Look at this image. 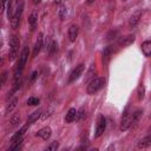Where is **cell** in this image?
<instances>
[{"instance_id": "20", "label": "cell", "mask_w": 151, "mask_h": 151, "mask_svg": "<svg viewBox=\"0 0 151 151\" xmlns=\"http://www.w3.org/2000/svg\"><path fill=\"white\" fill-rule=\"evenodd\" d=\"M137 94H138V99H139V100L144 99V97H145V87H144V85H143V84H140V85L138 86Z\"/></svg>"}, {"instance_id": "19", "label": "cell", "mask_w": 151, "mask_h": 151, "mask_svg": "<svg viewBox=\"0 0 151 151\" xmlns=\"http://www.w3.org/2000/svg\"><path fill=\"white\" fill-rule=\"evenodd\" d=\"M17 104H18V98H13V99L8 103V105H7V107H6V113L12 112V111H13V109L17 106Z\"/></svg>"}, {"instance_id": "34", "label": "cell", "mask_w": 151, "mask_h": 151, "mask_svg": "<svg viewBox=\"0 0 151 151\" xmlns=\"http://www.w3.org/2000/svg\"><path fill=\"white\" fill-rule=\"evenodd\" d=\"M86 1H87V4H92L94 0H86Z\"/></svg>"}, {"instance_id": "22", "label": "cell", "mask_w": 151, "mask_h": 151, "mask_svg": "<svg viewBox=\"0 0 151 151\" xmlns=\"http://www.w3.org/2000/svg\"><path fill=\"white\" fill-rule=\"evenodd\" d=\"M40 103V100L38 99V98H35V97H31V98H28V100H27V104L29 105V106H35V105H38Z\"/></svg>"}, {"instance_id": "10", "label": "cell", "mask_w": 151, "mask_h": 151, "mask_svg": "<svg viewBox=\"0 0 151 151\" xmlns=\"http://www.w3.org/2000/svg\"><path fill=\"white\" fill-rule=\"evenodd\" d=\"M78 32H79V28L77 25H71L70 28H68V38L71 41H76L77 37H78Z\"/></svg>"}, {"instance_id": "31", "label": "cell", "mask_w": 151, "mask_h": 151, "mask_svg": "<svg viewBox=\"0 0 151 151\" xmlns=\"http://www.w3.org/2000/svg\"><path fill=\"white\" fill-rule=\"evenodd\" d=\"M52 112H53V110H48V111H46V114L42 116V119H46L47 117H50V116L52 114Z\"/></svg>"}, {"instance_id": "2", "label": "cell", "mask_w": 151, "mask_h": 151, "mask_svg": "<svg viewBox=\"0 0 151 151\" xmlns=\"http://www.w3.org/2000/svg\"><path fill=\"white\" fill-rule=\"evenodd\" d=\"M104 85H105V79L103 77H96L87 85V93L88 94H94L100 88H103Z\"/></svg>"}, {"instance_id": "17", "label": "cell", "mask_w": 151, "mask_h": 151, "mask_svg": "<svg viewBox=\"0 0 151 151\" xmlns=\"http://www.w3.org/2000/svg\"><path fill=\"white\" fill-rule=\"evenodd\" d=\"M150 145H151V136L144 137V138L140 139L139 143H138V147H139V149H145V147H149Z\"/></svg>"}, {"instance_id": "33", "label": "cell", "mask_w": 151, "mask_h": 151, "mask_svg": "<svg viewBox=\"0 0 151 151\" xmlns=\"http://www.w3.org/2000/svg\"><path fill=\"white\" fill-rule=\"evenodd\" d=\"M54 2H55L57 5H60V2H61V0H54Z\"/></svg>"}, {"instance_id": "35", "label": "cell", "mask_w": 151, "mask_h": 151, "mask_svg": "<svg viewBox=\"0 0 151 151\" xmlns=\"http://www.w3.org/2000/svg\"><path fill=\"white\" fill-rule=\"evenodd\" d=\"M150 118H151V114H150Z\"/></svg>"}, {"instance_id": "12", "label": "cell", "mask_w": 151, "mask_h": 151, "mask_svg": "<svg viewBox=\"0 0 151 151\" xmlns=\"http://www.w3.org/2000/svg\"><path fill=\"white\" fill-rule=\"evenodd\" d=\"M112 53H113V47H112V46H107V47L104 48L103 54H101V55H103V63H104V64H106V63L110 60Z\"/></svg>"}, {"instance_id": "23", "label": "cell", "mask_w": 151, "mask_h": 151, "mask_svg": "<svg viewBox=\"0 0 151 151\" xmlns=\"http://www.w3.org/2000/svg\"><path fill=\"white\" fill-rule=\"evenodd\" d=\"M28 22H29V25H31L32 27L35 26V24H37V14H35V13H32V14L29 15V18H28Z\"/></svg>"}, {"instance_id": "24", "label": "cell", "mask_w": 151, "mask_h": 151, "mask_svg": "<svg viewBox=\"0 0 151 151\" xmlns=\"http://www.w3.org/2000/svg\"><path fill=\"white\" fill-rule=\"evenodd\" d=\"M59 147V143L58 142H52L50 145H47V150H50V151H54V150H57Z\"/></svg>"}, {"instance_id": "7", "label": "cell", "mask_w": 151, "mask_h": 151, "mask_svg": "<svg viewBox=\"0 0 151 151\" xmlns=\"http://www.w3.org/2000/svg\"><path fill=\"white\" fill-rule=\"evenodd\" d=\"M134 39H136V38H134L133 34H126V35L120 37V38L118 39V45L122 46V47L129 46V45H131V44L134 41Z\"/></svg>"}, {"instance_id": "3", "label": "cell", "mask_w": 151, "mask_h": 151, "mask_svg": "<svg viewBox=\"0 0 151 151\" xmlns=\"http://www.w3.org/2000/svg\"><path fill=\"white\" fill-rule=\"evenodd\" d=\"M24 11V1L18 2V6L15 8V12L13 13V15L11 17V27L12 28H18L19 24H20V19H21V14Z\"/></svg>"}, {"instance_id": "6", "label": "cell", "mask_w": 151, "mask_h": 151, "mask_svg": "<svg viewBox=\"0 0 151 151\" xmlns=\"http://www.w3.org/2000/svg\"><path fill=\"white\" fill-rule=\"evenodd\" d=\"M105 127H106V119H105L104 116H99V118H98V123H97V127H96L94 137H96V138L100 137V136L104 133Z\"/></svg>"}, {"instance_id": "15", "label": "cell", "mask_w": 151, "mask_h": 151, "mask_svg": "<svg viewBox=\"0 0 151 151\" xmlns=\"http://www.w3.org/2000/svg\"><path fill=\"white\" fill-rule=\"evenodd\" d=\"M40 116H41V110H40V109L35 110L34 112H32V113L29 114V117H28V119H27V124H32V123L37 122V120L40 118Z\"/></svg>"}, {"instance_id": "26", "label": "cell", "mask_w": 151, "mask_h": 151, "mask_svg": "<svg viewBox=\"0 0 151 151\" xmlns=\"http://www.w3.org/2000/svg\"><path fill=\"white\" fill-rule=\"evenodd\" d=\"M85 116V112H84V107H80L79 109V111L77 112V120H81V118Z\"/></svg>"}, {"instance_id": "13", "label": "cell", "mask_w": 151, "mask_h": 151, "mask_svg": "<svg viewBox=\"0 0 151 151\" xmlns=\"http://www.w3.org/2000/svg\"><path fill=\"white\" fill-rule=\"evenodd\" d=\"M77 110L74 109V107H71L68 111H67V113H66V116H65V122L66 123H72L76 118H77Z\"/></svg>"}, {"instance_id": "30", "label": "cell", "mask_w": 151, "mask_h": 151, "mask_svg": "<svg viewBox=\"0 0 151 151\" xmlns=\"http://www.w3.org/2000/svg\"><path fill=\"white\" fill-rule=\"evenodd\" d=\"M38 77V71H34L32 74H31V81H34V79Z\"/></svg>"}, {"instance_id": "8", "label": "cell", "mask_w": 151, "mask_h": 151, "mask_svg": "<svg viewBox=\"0 0 151 151\" xmlns=\"http://www.w3.org/2000/svg\"><path fill=\"white\" fill-rule=\"evenodd\" d=\"M42 44H44V37H42V33H39L38 34V39L34 44V48H33V57H37L39 54V52L41 51L42 48Z\"/></svg>"}, {"instance_id": "4", "label": "cell", "mask_w": 151, "mask_h": 151, "mask_svg": "<svg viewBox=\"0 0 151 151\" xmlns=\"http://www.w3.org/2000/svg\"><path fill=\"white\" fill-rule=\"evenodd\" d=\"M8 44H9L8 59H9V61H13V60L15 59L17 54H18V48H19V45H20L18 37H17V35H12V37H9V41H8Z\"/></svg>"}, {"instance_id": "9", "label": "cell", "mask_w": 151, "mask_h": 151, "mask_svg": "<svg viewBox=\"0 0 151 151\" xmlns=\"http://www.w3.org/2000/svg\"><path fill=\"white\" fill-rule=\"evenodd\" d=\"M51 134H52V130H51V127H48V126H45V127L40 129V130L38 131V133H37V136H39V137L42 138L44 140H47V139L51 137Z\"/></svg>"}, {"instance_id": "32", "label": "cell", "mask_w": 151, "mask_h": 151, "mask_svg": "<svg viewBox=\"0 0 151 151\" xmlns=\"http://www.w3.org/2000/svg\"><path fill=\"white\" fill-rule=\"evenodd\" d=\"M41 0H33V4H35V5H38L39 2H40Z\"/></svg>"}, {"instance_id": "27", "label": "cell", "mask_w": 151, "mask_h": 151, "mask_svg": "<svg viewBox=\"0 0 151 151\" xmlns=\"http://www.w3.org/2000/svg\"><path fill=\"white\" fill-rule=\"evenodd\" d=\"M19 122H20V116H19V114H15V116L12 118V120H11L12 126H15V125H17Z\"/></svg>"}, {"instance_id": "21", "label": "cell", "mask_w": 151, "mask_h": 151, "mask_svg": "<svg viewBox=\"0 0 151 151\" xmlns=\"http://www.w3.org/2000/svg\"><path fill=\"white\" fill-rule=\"evenodd\" d=\"M66 14H67L66 7H65V5H61V6H60V9H59V18H60L61 20H64V19L66 18Z\"/></svg>"}, {"instance_id": "11", "label": "cell", "mask_w": 151, "mask_h": 151, "mask_svg": "<svg viewBox=\"0 0 151 151\" xmlns=\"http://www.w3.org/2000/svg\"><path fill=\"white\" fill-rule=\"evenodd\" d=\"M142 13H143L142 9H139V11H137V12H134V13L132 14V17L130 18V22H129L131 27H134V26L139 22V19L142 18Z\"/></svg>"}, {"instance_id": "1", "label": "cell", "mask_w": 151, "mask_h": 151, "mask_svg": "<svg viewBox=\"0 0 151 151\" xmlns=\"http://www.w3.org/2000/svg\"><path fill=\"white\" fill-rule=\"evenodd\" d=\"M28 54H29V51H28V47H24L21 53H20V57H19V61H18V65H17V68H15V74H14V79H19L20 76H21V72L27 63V59H28Z\"/></svg>"}, {"instance_id": "16", "label": "cell", "mask_w": 151, "mask_h": 151, "mask_svg": "<svg viewBox=\"0 0 151 151\" xmlns=\"http://www.w3.org/2000/svg\"><path fill=\"white\" fill-rule=\"evenodd\" d=\"M27 126H28V124L27 125H24L21 129H19V131H17L13 136H12V138H11V142H14V140H17V139H20V138H22V136H24V133L26 132V130H27Z\"/></svg>"}, {"instance_id": "14", "label": "cell", "mask_w": 151, "mask_h": 151, "mask_svg": "<svg viewBox=\"0 0 151 151\" xmlns=\"http://www.w3.org/2000/svg\"><path fill=\"white\" fill-rule=\"evenodd\" d=\"M142 51L145 57H151V41L150 40H145L142 44Z\"/></svg>"}, {"instance_id": "25", "label": "cell", "mask_w": 151, "mask_h": 151, "mask_svg": "<svg viewBox=\"0 0 151 151\" xmlns=\"http://www.w3.org/2000/svg\"><path fill=\"white\" fill-rule=\"evenodd\" d=\"M94 73H96V70H94V66L92 65V66L90 67V70H88L87 74H86V80H88L90 78H92V77L94 76Z\"/></svg>"}, {"instance_id": "18", "label": "cell", "mask_w": 151, "mask_h": 151, "mask_svg": "<svg viewBox=\"0 0 151 151\" xmlns=\"http://www.w3.org/2000/svg\"><path fill=\"white\" fill-rule=\"evenodd\" d=\"M22 143H24V139H22V138H20V139H17V140L12 142V145L9 146V149H8V150H11V151H15V150H19V149L22 146Z\"/></svg>"}, {"instance_id": "36", "label": "cell", "mask_w": 151, "mask_h": 151, "mask_svg": "<svg viewBox=\"0 0 151 151\" xmlns=\"http://www.w3.org/2000/svg\"><path fill=\"white\" fill-rule=\"evenodd\" d=\"M123 1H126V0H123Z\"/></svg>"}, {"instance_id": "28", "label": "cell", "mask_w": 151, "mask_h": 151, "mask_svg": "<svg viewBox=\"0 0 151 151\" xmlns=\"http://www.w3.org/2000/svg\"><path fill=\"white\" fill-rule=\"evenodd\" d=\"M7 77H8V72H7V71H4V72H2V74H1V81H0V84H1V85H4V84H5V81L7 80Z\"/></svg>"}, {"instance_id": "5", "label": "cell", "mask_w": 151, "mask_h": 151, "mask_svg": "<svg viewBox=\"0 0 151 151\" xmlns=\"http://www.w3.org/2000/svg\"><path fill=\"white\" fill-rule=\"evenodd\" d=\"M84 70H85V65H84V64H79L78 66H76V67L72 70L70 77H68V83L76 81V80L81 76V73L84 72Z\"/></svg>"}, {"instance_id": "29", "label": "cell", "mask_w": 151, "mask_h": 151, "mask_svg": "<svg viewBox=\"0 0 151 151\" xmlns=\"http://www.w3.org/2000/svg\"><path fill=\"white\" fill-rule=\"evenodd\" d=\"M8 0H1V12H4L6 9V2Z\"/></svg>"}]
</instances>
